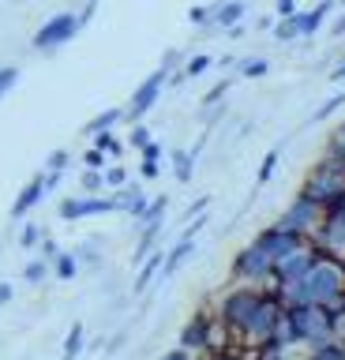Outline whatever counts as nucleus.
Listing matches in <instances>:
<instances>
[{
    "mask_svg": "<svg viewBox=\"0 0 345 360\" xmlns=\"http://www.w3.org/2000/svg\"><path fill=\"white\" fill-rule=\"evenodd\" d=\"M226 90H229V83H218V86L207 94V105H214V101H221V94H226Z\"/></svg>",
    "mask_w": 345,
    "mask_h": 360,
    "instance_id": "2f4dec72",
    "label": "nucleus"
},
{
    "mask_svg": "<svg viewBox=\"0 0 345 360\" xmlns=\"http://www.w3.org/2000/svg\"><path fill=\"white\" fill-rule=\"evenodd\" d=\"M158 176V162H143V180H154Z\"/></svg>",
    "mask_w": 345,
    "mask_h": 360,
    "instance_id": "c9c22d12",
    "label": "nucleus"
},
{
    "mask_svg": "<svg viewBox=\"0 0 345 360\" xmlns=\"http://www.w3.org/2000/svg\"><path fill=\"white\" fill-rule=\"evenodd\" d=\"M304 199H311V202H315V207H323V210L338 207V202L345 199V173H338V169H330L327 162H323V169H315V173L308 176Z\"/></svg>",
    "mask_w": 345,
    "mask_h": 360,
    "instance_id": "f257e3e1",
    "label": "nucleus"
},
{
    "mask_svg": "<svg viewBox=\"0 0 345 360\" xmlns=\"http://www.w3.org/2000/svg\"><path fill=\"white\" fill-rule=\"evenodd\" d=\"M165 79H169V68H158L147 83H143L139 90H136V98H131V105H128V117L131 120H139L143 112H147L154 101H158V94H162V86H165Z\"/></svg>",
    "mask_w": 345,
    "mask_h": 360,
    "instance_id": "20e7f679",
    "label": "nucleus"
},
{
    "mask_svg": "<svg viewBox=\"0 0 345 360\" xmlns=\"http://www.w3.org/2000/svg\"><path fill=\"white\" fill-rule=\"evenodd\" d=\"M120 117H124V112H120V109H105V112H98V117L91 120V124H86V135H98V131H109V128H113V124L120 120Z\"/></svg>",
    "mask_w": 345,
    "mask_h": 360,
    "instance_id": "9b49d317",
    "label": "nucleus"
},
{
    "mask_svg": "<svg viewBox=\"0 0 345 360\" xmlns=\"http://www.w3.org/2000/svg\"><path fill=\"white\" fill-rule=\"evenodd\" d=\"M8 297H12V285H8V281H0V304H4Z\"/></svg>",
    "mask_w": 345,
    "mask_h": 360,
    "instance_id": "58836bf2",
    "label": "nucleus"
},
{
    "mask_svg": "<svg viewBox=\"0 0 345 360\" xmlns=\"http://www.w3.org/2000/svg\"><path fill=\"white\" fill-rule=\"evenodd\" d=\"M79 342H83V326L75 323V326H72V338H68V349H64V360H72V356H75V349H79Z\"/></svg>",
    "mask_w": 345,
    "mask_h": 360,
    "instance_id": "aec40b11",
    "label": "nucleus"
},
{
    "mask_svg": "<svg viewBox=\"0 0 345 360\" xmlns=\"http://www.w3.org/2000/svg\"><path fill=\"white\" fill-rule=\"evenodd\" d=\"M240 15H244V0H229V4H218L214 11H210V19L218 22V27H237L240 22Z\"/></svg>",
    "mask_w": 345,
    "mask_h": 360,
    "instance_id": "9d476101",
    "label": "nucleus"
},
{
    "mask_svg": "<svg viewBox=\"0 0 345 360\" xmlns=\"http://www.w3.org/2000/svg\"><path fill=\"white\" fill-rule=\"evenodd\" d=\"M64 165H68V154H64V150H57V154L49 158V173H60Z\"/></svg>",
    "mask_w": 345,
    "mask_h": 360,
    "instance_id": "cd10ccee",
    "label": "nucleus"
},
{
    "mask_svg": "<svg viewBox=\"0 0 345 360\" xmlns=\"http://www.w3.org/2000/svg\"><path fill=\"white\" fill-rule=\"evenodd\" d=\"M192 165H195L192 154H181V150L173 154V169H176V180H181V184H188V180H192Z\"/></svg>",
    "mask_w": 345,
    "mask_h": 360,
    "instance_id": "ddd939ff",
    "label": "nucleus"
},
{
    "mask_svg": "<svg viewBox=\"0 0 345 360\" xmlns=\"http://www.w3.org/2000/svg\"><path fill=\"white\" fill-rule=\"evenodd\" d=\"M102 184H105V180H102V173H98V169H91V173H83V188H86V191H98Z\"/></svg>",
    "mask_w": 345,
    "mask_h": 360,
    "instance_id": "5701e85b",
    "label": "nucleus"
},
{
    "mask_svg": "<svg viewBox=\"0 0 345 360\" xmlns=\"http://www.w3.org/2000/svg\"><path fill=\"white\" fill-rule=\"evenodd\" d=\"M255 244L266 252V259H271V263H278V259H285L289 252H297V248H300V236H297V233H285V229H271V233H263Z\"/></svg>",
    "mask_w": 345,
    "mask_h": 360,
    "instance_id": "39448f33",
    "label": "nucleus"
},
{
    "mask_svg": "<svg viewBox=\"0 0 345 360\" xmlns=\"http://www.w3.org/2000/svg\"><path fill=\"white\" fill-rule=\"evenodd\" d=\"M271 266H274V263L266 259V252H263L259 244H252L248 252H240L237 263H233V270H240V274H266Z\"/></svg>",
    "mask_w": 345,
    "mask_h": 360,
    "instance_id": "0eeeda50",
    "label": "nucleus"
},
{
    "mask_svg": "<svg viewBox=\"0 0 345 360\" xmlns=\"http://www.w3.org/2000/svg\"><path fill=\"white\" fill-rule=\"evenodd\" d=\"M323 214H327V210H323V207H315L311 199H304V195H300V199L293 202V207H289V214H285V218L278 221V229L304 236V233L311 229V225H319V221H323Z\"/></svg>",
    "mask_w": 345,
    "mask_h": 360,
    "instance_id": "7ed1b4c3",
    "label": "nucleus"
},
{
    "mask_svg": "<svg viewBox=\"0 0 345 360\" xmlns=\"http://www.w3.org/2000/svg\"><path fill=\"white\" fill-rule=\"evenodd\" d=\"M338 4H345V0H338Z\"/></svg>",
    "mask_w": 345,
    "mask_h": 360,
    "instance_id": "ea45409f",
    "label": "nucleus"
},
{
    "mask_svg": "<svg viewBox=\"0 0 345 360\" xmlns=\"http://www.w3.org/2000/svg\"><path fill=\"white\" fill-rule=\"evenodd\" d=\"M105 165V154L102 150H91V154H86V169H102Z\"/></svg>",
    "mask_w": 345,
    "mask_h": 360,
    "instance_id": "c756f323",
    "label": "nucleus"
},
{
    "mask_svg": "<svg viewBox=\"0 0 345 360\" xmlns=\"http://www.w3.org/2000/svg\"><path fill=\"white\" fill-rule=\"evenodd\" d=\"M300 27H297V15H285L282 22H278V30H274V38L278 41H289V38H297Z\"/></svg>",
    "mask_w": 345,
    "mask_h": 360,
    "instance_id": "2eb2a0df",
    "label": "nucleus"
},
{
    "mask_svg": "<svg viewBox=\"0 0 345 360\" xmlns=\"http://www.w3.org/2000/svg\"><path fill=\"white\" fill-rule=\"evenodd\" d=\"M158 263H162V259L154 255L150 263H147V270H143V274H139V285H136V289H147V281H150V274H154V266H158Z\"/></svg>",
    "mask_w": 345,
    "mask_h": 360,
    "instance_id": "c85d7f7f",
    "label": "nucleus"
},
{
    "mask_svg": "<svg viewBox=\"0 0 345 360\" xmlns=\"http://www.w3.org/2000/svg\"><path fill=\"white\" fill-rule=\"evenodd\" d=\"M330 158H345V124L334 131V139H330Z\"/></svg>",
    "mask_w": 345,
    "mask_h": 360,
    "instance_id": "412c9836",
    "label": "nucleus"
},
{
    "mask_svg": "<svg viewBox=\"0 0 345 360\" xmlns=\"http://www.w3.org/2000/svg\"><path fill=\"white\" fill-rule=\"evenodd\" d=\"M210 68V56H192V64H188V75H199Z\"/></svg>",
    "mask_w": 345,
    "mask_h": 360,
    "instance_id": "a878e982",
    "label": "nucleus"
},
{
    "mask_svg": "<svg viewBox=\"0 0 345 360\" xmlns=\"http://www.w3.org/2000/svg\"><path fill=\"white\" fill-rule=\"evenodd\" d=\"M75 34H79V15H72V11H64V15H53L46 27L34 34V49H57V45L72 41Z\"/></svg>",
    "mask_w": 345,
    "mask_h": 360,
    "instance_id": "f03ea898",
    "label": "nucleus"
},
{
    "mask_svg": "<svg viewBox=\"0 0 345 360\" xmlns=\"http://www.w3.org/2000/svg\"><path fill=\"white\" fill-rule=\"evenodd\" d=\"M120 202L117 199H94V195H86V199H64L60 202V218H83V214H109V210H117Z\"/></svg>",
    "mask_w": 345,
    "mask_h": 360,
    "instance_id": "423d86ee",
    "label": "nucleus"
},
{
    "mask_svg": "<svg viewBox=\"0 0 345 360\" xmlns=\"http://www.w3.org/2000/svg\"><path fill=\"white\" fill-rule=\"evenodd\" d=\"M266 68H271L266 60H259V56H252V60L240 68V75H244V79H259V75H266Z\"/></svg>",
    "mask_w": 345,
    "mask_h": 360,
    "instance_id": "a211bd4d",
    "label": "nucleus"
},
{
    "mask_svg": "<svg viewBox=\"0 0 345 360\" xmlns=\"http://www.w3.org/2000/svg\"><path fill=\"white\" fill-rule=\"evenodd\" d=\"M98 150L102 154H120V143H117V135H109V131H98Z\"/></svg>",
    "mask_w": 345,
    "mask_h": 360,
    "instance_id": "6ab92c4d",
    "label": "nucleus"
},
{
    "mask_svg": "<svg viewBox=\"0 0 345 360\" xmlns=\"http://www.w3.org/2000/svg\"><path fill=\"white\" fill-rule=\"evenodd\" d=\"M345 105V90H338V94H334V98H327V101H323V105L315 109V117H311L308 124H319V120H327V117H334V112H338Z\"/></svg>",
    "mask_w": 345,
    "mask_h": 360,
    "instance_id": "f8f14e48",
    "label": "nucleus"
},
{
    "mask_svg": "<svg viewBox=\"0 0 345 360\" xmlns=\"http://www.w3.org/2000/svg\"><path fill=\"white\" fill-rule=\"evenodd\" d=\"M23 274H27L30 281H41V274H46V266H41V263H30V266L23 270Z\"/></svg>",
    "mask_w": 345,
    "mask_h": 360,
    "instance_id": "473e14b6",
    "label": "nucleus"
},
{
    "mask_svg": "<svg viewBox=\"0 0 345 360\" xmlns=\"http://www.w3.org/2000/svg\"><path fill=\"white\" fill-rule=\"evenodd\" d=\"M139 150H143V162H158V158H162V146L158 143H147V146H139Z\"/></svg>",
    "mask_w": 345,
    "mask_h": 360,
    "instance_id": "b1692460",
    "label": "nucleus"
},
{
    "mask_svg": "<svg viewBox=\"0 0 345 360\" xmlns=\"http://www.w3.org/2000/svg\"><path fill=\"white\" fill-rule=\"evenodd\" d=\"M278 15H297V0H278Z\"/></svg>",
    "mask_w": 345,
    "mask_h": 360,
    "instance_id": "7c9ffc66",
    "label": "nucleus"
},
{
    "mask_svg": "<svg viewBox=\"0 0 345 360\" xmlns=\"http://www.w3.org/2000/svg\"><path fill=\"white\" fill-rule=\"evenodd\" d=\"M330 79H334V83H341V79H345V56H341V64L330 72Z\"/></svg>",
    "mask_w": 345,
    "mask_h": 360,
    "instance_id": "4c0bfd02",
    "label": "nucleus"
},
{
    "mask_svg": "<svg viewBox=\"0 0 345 360\" xmlns=\"http://www.w3.org/2000/svg\"><path fill=\"white\" fill-rule=\"evenodd\" d=\"M19 83V68H12V64H8V68H0V98H4L8 94V90H12Z\"/></svg>",
    "mask_w": 345,
    "mask_h": 360,
    "instance_id": "f3484780",
    "label": "nucleus"
},
{
    "mask_svg": "<svg viewBox=\"0 0 345 360\" xmlns=\"http://www.w3.org/2000/svg\"><path fill=\"white\" fill-rule=\"evenodd\" d=\"M102 180H105V184H113V188H120V184H124V180H128V176H124V169H120V165H117V169H109V173H105Z\"/></svg>",
    "mask_w": 345,
    "mask_h": 360,
    "instance_id": "393cba45",
    "label": "nucleus"
},
{
    "mask_svg": "<svg viewBox=\"0 0 345 360\" xmlns=\"http://www.w3.org/2000/svg\"><path fill=\"white\" fill-rule=\"evenodd\" d=\"M57 274H60V278H75V259H72V255H60V259H57Z\"/></svg>",
    "mask_w": 345,
    "mask_h": 360,
    "instance_id": "4be33fe9",
    "label": "nucleus"
},
{
    "mask_svg": "<svg viewBox=\"0 0 345 360\" xmlns=\"http://www.w3.org/2000/svg\"><path fill=\"white\" fill-rule=\"evenodd\" d=\"M34 240H38V229H34V225H27V229H23V240H19V244H23V248H30Z\"/></svg>",
    "mask_w": 345,
    "mask_h": 360,
    "instance_id": "f704fd0d",
    "label": "nucleus"
},
{
    "mask_svg": "<svg viewBox=\"0 0 345 360\" xmlns=\"http://www.w3.org/2000/svg\"><path fill=\"white\" fill-rule=\"evenodd\" d=\"M150 143V131L143 128V124H136V131H131V146H147Z\"/></svg>",
    "mask_w": 345,
    "mask_h": 360,
    "instance_id": "bb28decb",
    "label": "nucleus"
},
{
    "mask_svg": "<svg viewBox=\"0 0 345 360\" xmlns=\"http://www.w3.org/2000/svg\"><path fill=\"white\" fill-rule=\"evenodd\" d=\"M192 252H195V240H192V236H184V240L173 248V255H169V270H176V263H181V259H188Z\"/></svg>",
    "mask_w": 345,
    "mask_h": 360,
    "instance_id": "dca6fc26",
    "label": "nucleus"
},
{
    "mask_svg": "<svg viewBox=\"0 0 345 360\" xmlns=\"http://www.w3.org/2000/svg\"><path fill=\"white\" fill-rule=\"evenodd\" d=\"M41 195H46V176H34L23 191H19V199H15V207H12V218H27V210L38 207Z\"/></svg>",
    "mask_w": 345,
    "mask_h": 360,
    "instance_id": "6e6552de",
    "label": "nucleus"
},
{
    "mask_svg": "<svg viewBox=\"0 0 345 360\" xmlns=\"http://www.w3.org/2000/svg\"><path fill=\"white\" fill-rule=\"evenodd\" d=\"M188 19H192V22H207L210 19V8H192V11H188Z\"/></svg>",
    "mask_w": 345,
    "mask_h": 360,
    "instance_id": "72a5a7b5",
    "label": "nucleus"
},
{
    "mask_svg": "<svg viewBox=\"0 0 345 360\" xmlns=\"http://www.w3.org/2000/svg\"><path fill=\"white\" fill-rule=\"evenodd\" d=\"M327 11H330V0H323V4H315L311 11H304V15L297 11V27H300V34H304V38H311V34H315V30L323 27V19H327Z\"/></svg>",
    "mask_w": 345,
    "mask_h": 360,
    "instance_id": "1a4fd4ad",
    "label": "nucleus"
},
{
    "mask_svg": "<svg viewBox=\"0 0 345 360\" xmlns=\"http://www.w3.org/2000/svg\"><path fill=\"white\" fill-rule=\"evenodd\" d=\"M278 158H282V150H266V158H263V165H259V184H266V180L274 176V169H278Z\"/></svg>",
    "mask_w": 345,
    "mask_h": 360,
    "instance_id": "4468645a",
    "label": "nucleus"
},
{
    "mask_svg": "<svg viewBox=\"0 0 345 360\" xmlns=\"http://www.w3.org/2000/svg\"><path fill=\"white\" fill-rule=\"evenodd\" d=\"M330 34H334V38H341V34H345V11H341L338 19H334V27H330Z\"/></svg>",
    "mask_w": 345,
    "mask_h": 360,
    "instance_id": "e433bc0d",
    "label": "nucleus"
}]
</instances>
